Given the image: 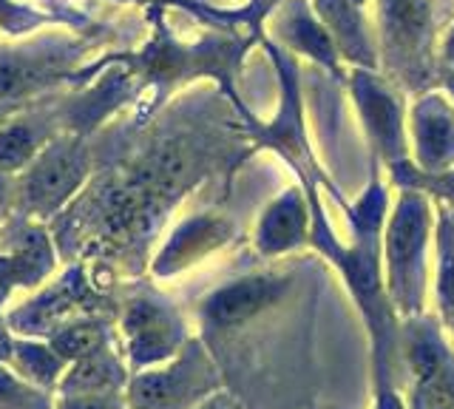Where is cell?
<instances>
[{
	"mask_svg": "<svg viewBox=\"0 0 454 409\" xmlns=\"http://www.w3.org/2000/svg\"><path fill=\"white\" fill-rule=\"evenodd\" d=\"M216 373L207 356L196 344L182 352L176 364L168 370L148 373L134 381L131 387V406L134 409H191L199 398L213 389Z\"/></svg>",
	"mask_w": 454,
	"mask_h": 409,
	"instance_id": "1",
	"label": "cell"
},
{
	"mask_svg": "<svg viewBox=\"0 0 454 409\" xmlns=\"http://www.w3.org/2000/svg\"><path fill=\"white\" fill-rule=\"evenodd\" d=\"M426 239V208L420 200H403L397 208L389 228V271H392V287L401 299H409L415 293V279L420 271V253Z\"/></svg>",
	"mask_w": 454,
	"mask_h": 409,
	"instance_id": "2",
	"label": "cell"
},
{
	"mask_svg": "<svg viewBox=\"0 0 454 409\" xmlns=\"http://www.w3.org/2000/svg\"><path fill=\"white\" fill-rule=\"evenodd\" d=\"M128 333H131V356L139 364H151L165 358L176 347V327L160 307L148 302L134 304L128 316Z\"/></svg>",
	"mask_w": 454,
	"mask_h": 409,
	"instance_id": "3",
	"label": "cell"
},
{
	"mask_svg": "<svg viewBox=\"0 0 454 409\" xmlns=\"http://www.w3.org/2000/svg\"><path fill=\"white\" fill-rule=\"evenodd\" d=\"M278 293V281L270 279H245L239 285L216 293L207 304V316L216 324H239L259 313L264 304H270Z\"/></svg>",
	"mask_w": 454,
	"mask_h": 409,
	"instance_id": "4",
	"label": "cell"
},
{
	"mask_svg": "<svg viewBox=\"0 0 454 409\" xmlns=\"http://www.w3.org/2000/svg\"><path fill=\"white\" fill-rule=\"evenodd\" d=\"M355 91H358V100H361L369 129L378 134L383 148L389 153H397L401 151V114H397L392 97L380 86H375L369 77L355 80Z\"/></svg>",
	"mask_w": 454,
	"mask_h": 409,
	"instance_id": "5",
	"label": "cell"
},
{
	"mask_svg": "<svg viewBox=\"0 0 454 409\" xmlns=\"http://www.w3.org/2000/svg\"><path fill=\"white\" fill-rule=\"evenodd\" d=\"M122 381V373L117 361H114L108 352H103V347L82 356L80 364L71 370V375L66 378L63 389L68 395H82V392H114L117 384Z\"/></svg>",
	"mask_w": 454,
	"mask_h": 409,
	"instance_id": "6",
	"label": "cell"
},
{
	"mask_svg": "<svg viewBox=\"0 0 454 409\" xmlns=\"http://www.w3.org/2000/svg\"><path fill=\"white\" fill-rule=\"evenodd\" d=\"M418 143L426 165H443L454 157V122L443 108H420Z\"/></svg>",
	"mask_w": 454,
	"mask_h": 409,
	"instance_id": "7",
	"label": "cell"
},
{
	"mask_svg": "<svg viewBox=\"0 0 454 409\" xmlns=\"http://www.w3.org/2000/svg\"><path fill=\"white\" fill-rule=\"evenodd\" d=\"M304 231V208L295 196H287L278 205L270 208L262 224V248L267 253H278L284 248L295 245Z\"/></svg>",
	"mask_w": 454,
	"mask_h": 409,
	"instance_id": "8",
	"label": "cell"
},
{
	"mask_svg": "<svg viewBox=\"0 0 454 409\" xmlns=\"http://www.w3.org/2000/svg\"><path fill=\"white\" fill-rule=\"evenodd\" d=\"M318 9L321 18L330 23V29L340 40L344 51L358 60L366 58V40L361 35V23L352 9V0H318Z\"/></svg>",
	"mask_w": 454,
	"mask_h": 409,
	"instance_id": "9",
	"label": "cell"
},
{
	"mask_svg": "<svg viewBox=\"0 0 454 409\" xmlns=\"http://www.w3.org/2000/svg\"><path fill=\"white\" fill-rule=\"evenodd\" d=\"M77 157H60V162H49L43 165L37 177H32V193L35 196H46V200H54L60 196L68 185H71V177H74V162Z\"/></svg>",
	"mask_w": 454,
	"mask_h": 409,
	"instance_id": "10",
	"label": "cell"
},
{
	"mask_svg": "<svg viewBox=\"0 0 454 409\" xmlns=\"http://www.w3.org/2000/svg\"><path fill=\"white\" fill-rule=\"evenodd\" d=\"M387 15L403 37H415L429 15V4L426 0H387Z\"/></svg>",
	"mask_w": 454,
	"mask_h": 409,
	"instance_id": "11",
	"label": "cell"
},
{
	"mask_svg": "<svg viewBox=\"0 0 454 409\" xmlns=\"http://www.w3.org/2000/svg\"><path fill=\"white\" fill-rule=\"evenodd\" d=\"M293 37H295L298 46L307 49L312 54V58H318L324 63H333V43H330V37H326L309 18H298L295 20Z\"/></svg>",
	"mask_w": 454,
	"mask_h": 409,
	"instance_id": "12",
	"label": "cell"
},
{
	"mask_svg": "<svg viewBox=\"0 0 454 409\" xmlns=\"http://www.w3.org/2000/svg\"><path fill=\"white\" fill-rule=\"evenodd\" d=\"M415 409H454V389L446 381V375L420 381Z\"/></svg>",
	"mask_w": 454,
	"mask_h": 409,
	"instance_id": "13",
	"label": "cell"
},
{
	"mask_svg": "<svg viewBox=\"0 0 454 409\" xmlns=\"http://www.w3.org/2000/svg\"><path fill=\"white\" fill-rule=\"evenodd\" d=\"M43 409L46 404L40 401V395L26 389L18 381H12L4 370H0V409Z\"/></svg>",
	"mask_w": 454,
	"mask_h": 409,
	"instance_id": "14",
	"label": "cell"
},
{
	"mask_svg": "<svg viewBox=\"0 0 454 409\" xmlns=\"http://www.w3.org/2000/svg\"><path fill=\"white\" fill-rule=\"evenodd\" d=\"M28 148H32V139H28L26 129H14L4 139H0V162L4 165H20L26 160Z\"/></svg>",
	"mask_w": 454,
	"mask_h": 409,
	"instance_id": "15",
	"label": "cell"
},
{
	"mask_svg": "<svg viewBox=\"0 0 454 409\" xmlns=\"http://www.w3.org/2000/svg\"><path fill=\"white\" fill-rule=\"evenodd\" d=\"M120 401L114 392H82V395H68L60 409H117Z\"/></svg>",
	"mask_w": 454,
	"mask_h": 409,
	"instance_id": "16",
	"label": "cell"
},
{
	"mask_svg": "<svg viewBox=\"0 0 454 409\" xmlns=\"http://www.w3.org/2000/svg\"><path fill=\"white\" fill-rule=\"evenodd\" d=\"M440 290H443V299L454 307V264H449L440 279Z\"/></svg>",
	"mask_w": 454,
	"mask_h": 409,
	"instance_id": "17",
	"label": "cell"
},
{
	"mask_svg": "<svg viewBox=\"0 0 454 409\" xmlns=\"http://www.w3.org/2000/svg\"><path fill=\"white\" fill-rule=\"evenodd\" d=\"M196 409H239L231 398H210L205 401L202 406H196Z\"/></svg>",
	"mask_w": 454,
	"mask_h": 409,
	"instance_id": "18",
	"label": "cell"
},
{
	"mask_svg": "<svg viewBox=\"0 0 454 409\" xmlns=\"http://www.w3.org/2000/svg\"><path fill=\"white\" fill-rule=\"evenodd\" d=\"M378 409H403V404L397 401L392 392H383V395H380V404H378Z\"/></svg>",
	"mask_w": 454,
	"mask_h": 409,
	"instance_id": "19",
	"label": "cell"
},
{
	"mask_svg": "<svg viewBox=\"0 0 454 409\" xmlns=\"http://www.w3.org/2000/svg\"><path fill=\"white\" fill-rule=\"evenodd\" d=\"M449 60L454 63V32H451V37H449Z\"/></svg>",
	"mask_w": 454,
	"mask_h": 409,
	"instance_id": "20",
	"label": "cell"
},
{
	"mask_svg": "<svg viewBox=\"0 0 454 409\" xmlns=\"http://www.w3.org/2000/svg\"><path fill=\"white\" fill-rule=\"evenodd\" d=\"M451 89H454V83H451Z\"/></svg>",
	"mask_w": 454,
	"mask_h": 409,
	"instance_id": "21",
	"label": "cell"
}]
</instances>
